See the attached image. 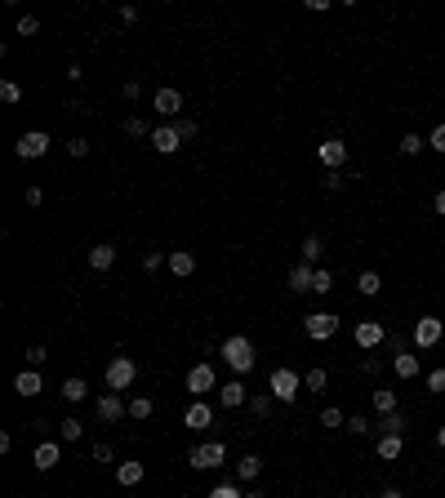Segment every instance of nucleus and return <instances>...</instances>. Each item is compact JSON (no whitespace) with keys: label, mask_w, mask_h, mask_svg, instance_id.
Segmentation results:
<instances>
[{"label":"nucleus","mask_w":445,"mask_h":498,"mask_svg":"<svg viewBox=\"0 0 445 498\" xmlns=\"http://www.w3.org/2000/svg\"><path fill=\"white\" fill-rule=\"evenodd\" d=\"M370 401H374V409H378V419H383V414H397V409H401L397 392H392V387H383V383H378V387L370 392Z\"/></svg>","instance_id":"f3484780"},{"label":"nucleus","mask_w":445,"mask_h":498,"mask_svg":"<svg viewBox=\"0 0 445 498\" xmlns=\"http://www.w3.org/2000/svg\"><path fill=\"white\" fill-rule=\"evenodd\" d=\"M352 338H356L361 352H374V347H383V343H388V329H383V321H361Z\"/></svg>","instance_id":"1a4fd4ad"},{"label":"nucleus","mask_w":445,"mask_h":498,"mask_svg":"<svg viewBox=\"0 0 445 498\" xmlns=\"http://www.w3.org/2000/svg\"><path fill=\"white\" fill-rule=\"evenodd\" d=\"M209 498H245V494H241V485H214Z\"/></svg>","instance_id":"a19ab883"},{"label":"nucleus","mask_w":445,"mask_h":498,"mask_svg":"<svg viewBox=\"0 0 445 498\" xmlns=\"http://www.w3.org/2000/svg\"><path fill=\"white\" fill-rule=\"evenodd\" d=\"M312 276H317V267H307V262H299V267L290 272V289H294V294H312Z\"/></svg>","instance_id":"5701e85b"},{"label":"nucleus","mask_w":445,"mask_h":498,"mask_svg":"<svg viewBox=\"0 0 445 498\" xmlns=\"http://www.w3.org/2000/svg\"><path fill=\"white\" fill-rule=\"evenodd\" d=\"M378 498H405V494H401V489H392V485H388V489H383V494H378Z\"/></svg>","instance_id":"6e6d98bb"},{"label":"nucleus","mask_w":445,"mask_h":498,"mask_svg":"<svg viewBox=\"0 0 445 498\" xmlns=\"http://www.w3.org/2000/svg\"><path fill=\"white\" fill-rule=\"evenodd\" d=\"M125 134H129V138H152V125H147L143 116H129V121H125Z\"/></svg>","instance_id":"7c9ffc66"},{"label":"nucleus","mask_w":445,"mask_h":498,"mask_svg":"<svg viewBox=\"0 0 445 498\" xmlns=\"http://www.w3.org/2000/svg\"><path fill=\"white\" fill-rule=\"evenodd\" d=\"M436 445H441V450H445V427H436Z\"/></svg>","instance_id":"4d7b16f0"},{"label":"nucleus","mask_w":445,"mask_h":498,"mask_svg":"<svg viewBox=\"0 0 445 498\" xmlns=\"http://www.w3.org/2000/svg\"><path fill=\"white\" fill-rule=\"evenodd\" d=\"M160 262H165V254H160V249H147V254H143V267H147V272H156Z\"/></svg>","instance_id":"c03bdc74"},{"label":"nucleus","mask_w":445,"mask_h":498,"mask_svg":"<svg viewBox=\"0 0 445 498\" xmlns=\"http://www.w3.org/2000/svg\"><path fill=\"white\" fill-rule=\"evenodd\" d=\"M134 378H138L134 356H116V360L107 365V387L111 392H129V387H134Z\"/></svg>","instance_id":"7ed1b4c3"},{"label":"nucleus","mask_w":445,"mask_h":498,"mask_svg":"<svg viewBox=\"0 0 445 498\" xmlns=\"http://www.w3.org/2000/svg\"><path fill=\"white\" fill-rule=\"evenodd\" d=\"M410 431V419L397 409V414H383V419H378V436H405Z\"/></svg>","instance_id":"6ab92c4d"},{"label":"nucleus","mask_w":445,"mask_h":498,"mask_svg":"<svg viewBox=\"0 0 445 498\" xmlns=\"http://www.w3.org/2000/svg\"><path fill=\"white\" fill-rule=\"evenodd\" d=\"M49 360V352H45V347L36 343V347H27V365H31V370H36V365H45Z\"/></svg>","instance_id":"79ce46f5"},{"label":"nucleus","mask_w":445,"mask_h":498,"mask_svg":"<svg viewBox=\"0 0 445 498\" xmlns=\"http://www.w3.org/2000/svg\"><path fill=\"white\" fill-rule=\"evenodd\" d=\"M129 414V405L121 401V392H107V396H98V419L103 423H121Z\"/></svg>","instance_id":"f8f14e48"},{"label":"nucleus","mask_w":445,"mask_h":498,"mask_svg":"<svg viewBox=\"0 0 445 498\" xmlns=\"http://www.w3.org/2000/svg\"><path fill=\"white\" fill-rule=\"evenodd\" d=\"M85 396H89V383H85V378H62V401H85Z\"/></svg>","instance_id":"cd10ccee"},{"label":"nucleus","mask_w":445,"mask_h":498,"mask_svg":"<svg viewBox=\"0 0 445 498\" xmlns=\"http://www.w3.org/2000/svg\"><path fill=\"white\" fill-rule=\"evenodd\" d=\"M31 463H36V472H54L58 463H62V445H58V441H45V445H36Z\"/></svg>","instance_id":"ddd939ff"},{"label":"nucleus","mask_w":445,"mask_h":498,"mask_svg":"<svg viewBox=\"0 0 445 498\" xmlns=\"http://www.w3.org/2000/svg\"><path fill=\"white\" fill-rule=\"evenodd\" d=\"M334 289V276H329L325 267H317V276H312V294H329Z\"/></svg>","instance_id":"72a5a7b5"},{"label":"nucleus","mask_w":445,"mask_h":498,"mask_svg":"<svg viewBox=\"0 0 445 498\" xmlns=\"http://www.w3.org/2000/svg\"><path fill=\"white\" fill-rule=\"evenodd\" d=\"M40 387H45V383H40L36 370H23L18 378H13V392H18V396H40Z\"/></svg>","instance_id":"4be33fe9"},{"label":"nucleus","mask_w":445,"mask_h":498,"mask_svg":"<svg viewBox=\"0 0 445 498\" xmlns=\"http://www.w3.org/2000/svg\"><path fill=\"white\" fill-rule=\"evenodd\" d=\"M423 147H427V138H419V134H405V138H401V156H419Z\"/></svg>","instance_id":"f704fd0d"},{"label":"nucleus","mask_w":445,"mask_h":498,"mask_svg":"<svg viewBox=\"0 0 445 498\" xmlns=\"http://www.w3.org/2000/svg\"><path fill=\"white\" fill-rule=\"evenodd\" d=\"M427 147H432V152H441V156H445V125H436L432 134H427Z\"/></svg>","instance_id":"ea45409f"},{"label":"nucleus","mask_w":445,"mask_h":498,"mask_svg":"<svg viewBox=\"0 0 445 498\" xmlns=\"http://www.w3.org/2000/svg\"><path fill=\"white\" fill-rule=\"evenodd\" d=\"M441 338H445V325H441L436 316H419V321H414V347H419V352L436 347Z\"/></svg>","instance_id":"6e6552de"},{"label":"nucleus","mask_w":445,"mask_h":498,"mask_svg":"<svg viewBox=\"0 0 445 498\" xmlns=\"http://www.w3.org/2000/svg\"><path fill=\"white\" fill-rule=\"evenodd\" d=\"M219 405H223V409H241V405H250V392H245L241 378H232V383H223V387H219Z\"/></svg>","instance_id":"4468645a"},{"label":"nucleus","mask_w":445,"mask_h":498,"mask_svg":"<svg viewBox=\"0 0 445 498\" xmlns=\"http://www.w3.org/2000/svg\"><path fill=\"white\" fill-rule=\"evenodd\" d=\"M432 209H436V214H445V192H436V201H432Z\"/></svg>","instance_id":"5fc2aeb1"},{"label":"nucleus","mask_w":445,"mask_h":498,"mask_svg":"<svg viewBox=\"0 0 445 498\" xmlns=\"http://www.w3.org/2000/svg\"><path fill=\"white\" fill-rule=\"evenodd\" d=\"M374 450H378V458H383V463H392V458H401V450H405V436H378V445H374Z\"/></svg>","instance_id":"b1692460"},{"label":"nucleus","mask_w":445,"mask_h":498,"mask_svg":"<svg viewBox=\"0 0 445 498\" xmlns=\"http://www.w3.org/2000/svg\"><path fill=\"white\" fill-rule=\"evenodd\" d=\"M325 383H329V374L317 370V365H312V370L303 374V387H307V392H325Z\"/></svg>","instance_id":"c756f323"},{"label":"nucleus","mask_w":445,"mask_h":498,"mask_svg":"<svg viewBox=\"0 0 445 498\" xmlns=\"http://www.w3.org/2000/svg\"><path fill=\"white\" fill-rule=\"evenodd\" d=\"M187 392L196 396V401H205V392H219L214 365H192V370H187Z\"/></svg>","instance_id":"0eeeda50"},{"label":"nucleus","mask_w":445,"mask_h":498,"mask_svg":"<svg viewBox=\"0 0 445 498\" xmlns=\"http://www.w3.org/2000/svg\"><path fill=\"white\" fill-rule=\"evenodd\" d=\"M343 423H348V419H343V409H334V405L321 409V427H343Z\"/></svg>","instance_id":"c9c22d12"},{"label":"nucleus","mask_w":445,"mask_h":498,"mask_svg":"<svg viewBox=\"0 0 445 498\" xmlns=\"http://www.w3.org/2000/svg\"><path fill=\"white\" fill-rule=\"evenodd\" d=\"M143 476H147V467H143V463H134V458H129V463H121V467H116V480H121L125 489H134Z\"/></svg>","instance_id":"412c9836"},{"label":"nucleus","mask_w":445,"mask_h":498,"mask_svg":"<svg viewBox=\"0 0 445 498\" xmlns=\"http://www.w3.org/2000/svg\"><path fill=\"white\" fill-rule=\"evenodd\" d=\"M272 401H276L272 392H268V396H250V414H254V419H268V414H272Z\"/></svg>","instance_id":"2f4dec72"},{"label":"nucleus","mask_w":445,"mask_h":498,"mask_svg":"<svg viewBox=\"0 0 445 498\" xmlns=\"http://www.w3.org/2000/svg\"><path fill=\"white\" fill-rule=\"evenodd\" d=\"M45 152H49V134H45V129H27V134L13 143V156H18V160H40Z\"/></svg>","instance_id":"423d86ee"},{"label":"nucleus","mask_w":445,"mask_h":498,"mask_svg":"<svg viewBox=\"0 0 445 498\" xmlns=\"http://www.w3.org/2000/svg\"><path fill=\"white\" fill-rule=\"evenodd\" d=\"M18 98H23V89L13 80H0V103H18Z\"/></svg>","instance_id":"e433bc0d"},{"label":"nucleus","mask_w":445,"mask_h":498,"mask_svg":"<svg viewBox=\"0 0 445 498\" xmlns=\"http://www.w3.org/2000/svg\"><path fill=\"white\" fill-rule=\"evenodd\" d=\"M348 431H352V436H366V431H370V423L361 419V414H352V419H348Z\"/></svg>","instance_id":"49530a36"},{"label":"nucleus","mask_w":445,"mask_h":498,"mask_svg":"<svg viewBox=\"0 0 445 498\" xmlns=\"http://www.w3.org/2000/svg\"><path fill=\"white\" fill-rule=\"evenodd\" d=\"M317 156H321L325 170H343V165H348V143H343V138H325L317 147Z\"/></svg>","instance_id":"9d476101"},{"label":"nucleus","mask_w":445,"mask_h":498,"mask_svg":"<svg viewBox=\"0 0 445 498\" xmlns=\"http://www.w3.org/2000/svg\"><path fill=\"white\" fill-rule=\"evenodd\" d=\"M40 201H45V192H40V187H27V205H31V209H36Z\"/></svg>","instance_id":"603ef678"},{"label":"nucleus","mask_w":445,"mask_h":498,"mask_svg":"<svg viewBox=\"0 0 445 498\" xmlns=\"http://www.w3.org/2000/svg\"><path fill=\"white\" fill-rule=\"evenodd\" d=\"M121 18L125 23H138V5H121Z\"/></svg>","instance_id":"864d4df0"},{"label":"nucleus","mask_w":445,"mask_h":498,"mask_svg":"<svg viewBox=\"0 0 445 498\" xmlns=\"http://www.w3.org/2000/svg\"><path fill=\"white\" fill-rule=\"evenodd\" d=\"M62 441H80V431H85V427H80V419H62Z\"/></svg>","instance_id":"4c0bfd02"},{"label":"nucleus","mask_w":445,"mask_h":498,"mask_svg":"<svg viewBox=\"0 0 445 498\" xmlns=\"http://www.w3.org/2000/svg\"><path fill=\"white\" fill-rule=\"evenodd\" d=\"M152 401H147V396H134V401H129V419H152Z\"/></svg>","instance_id":"473e14b6"},{"label":"nucleus","mask_w":445,"mask_h":498,"mask_svg":"<svg viewBox=\"0 0 445 498\" xmlns=\"http://www.w3.org/2000/svg\"><path fill=\"white\" fill-rule=\"evenodd\" d=\"M378 370H383V360H378V356H366V360H361V374H378Z\"/></svg>","instance_id":"8fccbe9b"},{"label":"nucleus","mask_w":445,"mask_h":498,"mask_svg":"<svg viewBox=\"0 0 445 498\" xmlns=\"http://www.w3.org/2000/svg\"><path fill=\"white\" fill-rule=\"evenodd\" d=\"M67 152H72L76 160H80V156H89V138H72V143H67Z\"/></svg>","instance_id":"a18cd8bd"},{"label":"nucleus","mask_w":445,"mask_h":498,"mask_svg":"<svg viewBox=\"0 0 445 498\" xmlns=\"http://www.w3.org/2000/svg\"><path fill=\"white\" fill-rule=\"evenodd\" d=\"M40 31V18H31V13H23L18 18V36H36Z\"/></svg>","instance_id":"58836bf2"},{"label":"nucleus","mask_w":445,"mask_h":498,"mask_svg":"<svg viewBox=\"0 0 445 498\" xmlns=\"http://www.w3.org/2000/svg\"><path fill=\"white\" fill-rule=\"evenodd\" d=\"M223 360L232 365L236 374H250V370H254V360H258V352H254V343L245 338V334H232V338L223 343Z\"/></svg>","instance_id":"f257e3e1"},{"label":"nucleus","mask_w":445,"mask_h":498,"mask_svg":"<svg viewBox=\"0 0 445 498\" xmlns=\"http://www.w3.org/2000/svg\"><path fill=\"white\" fill-rule=\"evenodd\" d=\"M299 387H303V374H294L290 365H281V370H272V378H268V392H272L281 405H294V396H299Z\"/></svg>","instance_id":"f03ea898"},{"label":"nucleus","mask_w":445,"mask_h":498,"mask_svg":"<svg viewBox=\"0 0 445 498\" xmlns=\"http://www.w3.org/2000/svg\"><path fill=\"white\" fill-rule=\"evenodd\" d=\"M356 289L366 294V298H378V294H383V276H378V272H361L356 276Z\"/></svg>","instance_id":"bb28decb"},{"label":"nucleus","mask_w":445,"mask_h":498,"mask_svg":"<svg viewBox=\"0 0 445 498\" xmlns=\"http://www.w3.org/2000/svg\"><path fill=\"white\" fill-rule=\"evenodd\" d=\"M236 472H241V480H258V476H263V458H258V454H245V458L236 463Z\"/></svg>","instance_id":"c85d7f7f"},{"label":"nucleus","mask_w":445,"mask_h":498,"mask_svg":"<svg viewBox=\"0 0 445 498\" xmlns=\"http://www.w3.org/2000/svg\"><path fill=\"white\" fill-rule=\"evenodd\" d=\"M299 254H303V262H307V267H317V262L325 258V240H321V236H307Z\"/></svg>","instance_id":"a878e982"},{"label":"nucleus","mask_w":445,"mask_h":498,"mask_svg":"<svg viewBox=\"0 0 445 498\" xmlns=\"http://www.w3.org/2000/svg\"><path fill=\"white\" fill-rule=\"evenodd\" d=\"M94 463H111V445H94Z\"/></svg>","instance_id":"3c124183"},{"label":"nucleus","mask_w":445,"mask_h":498,"mask_svg":"<svg viewBox=\"0 0 445 498\" xmlns=\"http://www.w3.org/2000/svg\"><path fill=\"white\" fill-rule=\"evenodd\" d=\"M427 392H445V370H432V374H427Z\"/></svg>","instance_id":"de8ad7c7"},{"label":"nucleus","mask_w":445,"mask_h":498,"mask_svg":"<svg viewBox=\"0 0 445 498\" xmlns=\"http://www.w3.org/2000/svg\"><path fill=\"white\" fill-rule=\"evenodd\" d=\"M303 329H307V338L329 343L339 334V316H334V311H312V316H303Z\"/></svg>","instance_id":"39448f33"},{"label":"nucleus","mask_w":445,"mask_h":498,"mask_svg":"<svg viewBox=\"0 0 445 498\" xmlns=\"http://www.w3.org/2000/svg\"><path fill=\"white\" fill-rule=\"evenodd\" d=\"M392 370H397V378H419V356L410 352V347H401V352L392 356Z\"/></svg>","instance_id":"a211bd4d"},{"label":"nucleus","mask_w":445,"mask_h":498,"mask_svg":"<svg viewBox=\"0 0 445 498\" xmlns=\"http://www.w3.org/2000/svg\"><path fill=\"white\" fill-rule=\"evenodd\" d=\"M111 262H116V249H111V245H94V249H89V267H94V272H107Z\"/></svg>","instance_id":"393cba45"},{"label":"nucleus","mask_w":445,"mask_h":498,"mask_svg":"<svg viewBox=\"0 0 445 498\" xmlns=\"http://www.w3.org/2000/svg\"><path fill=\"white\" fill-rule=\"evenodd\" d=\"M245 498H272V494H263V489H250V494H245Z\"/></svg>","instance_id":"13d9d810"},{"label":"nucleus","mask_w":445,"mask_h":498,"mask_svg":"<svg viewBox=\"0 0 445 498\" xmlns=\"http://www.w3.org/2000/svg\"><path fill=\"white\" fill-rule=\"evenodd\" d=\"M223 458H227V450H223V441H205V445H196V450L187 454V463L196 472H209V467H223Z\"/></svg>","instance_id":"20e7f679"},{"label":"nucleus","mask_w":445,"mask_h":498,"mask_svg":"<svg viewBox=\"0 0 445 498\" xmlns=\"http://www.w3.org/2000/svg\"><path fill=\"white\" fill-rule=\"evenodd\" d=\"M156 111L165 116V121H174V116L183 111V94L178 89H156Z\"/></svg>","instance_id":"dca6fc26"},{"label":"nucleus","mask_w":445,"mask_h":498,"mask_svg":"<svg viewBox=\"0 0 445 498\" xmlns=\"http://www.w3.org/2000/svg\"><path fill=\"white\" fill-rule=\"evenodd\" d=\"M321 187H325V192H343V174H339V170H329V174L321 178Z\"/></svg>","instance_id":"37998d69"},{"label":"nucleus","mask_w":445,"mask_h":498,"mask_svg":"<svg viewBox=\"0 0 445 498\" xmlns=\"http://www.w3.org/2000/svg\"><path fill=\"white\" fill-rule=\"evenodd\" d=\"M183 423H187L192 431H205V427H214V409H209L205 401H192L187 414H183Z\"/></svg>","instance_id":"2eb2a0df"},{"label":"nucleus","mask_w":445,"mask_h":498,"mask_svg":"<svg viewBox=\"0 0 445 498\" xmlns=\"http://www.w3.org/2000/svg\"><path fill=\"white\" fill-rule=\"evenodd\" d=\"M178 134H183V138H196V134H201V125H196V121H178Z\"/></svg>","instance_id":"09e8293b"},{"label":"nucleus","mask_w":445,"mask_h":498,"mask_svg":"<svg viewBox=\"0 0 445 498\" xmlns=\"http://www.w3.org/2000/svg\"><path fill=\"white\" fill-rule=\"evenodd\" d=\"M152 147L160 156H174L178 147H183V134H178V125H156L152 129Z\"/></svg>","instance_id":"9b49d317"},{"label":"nucleus","mask_w":445,"mask_h":498,"mask_svg":"<svg viewBox=\"0 0 445 498\" xmlns=\"http://www.w3.org/2000/svg\"><path fill=\"white\" fill-rule=\"evenodd\" d=\"M170 272H174V276H183V280H187V276L196 272V258L187 254V249H170Z\"/></svg>","instance_id":"aec40b11"}]
</instances>
